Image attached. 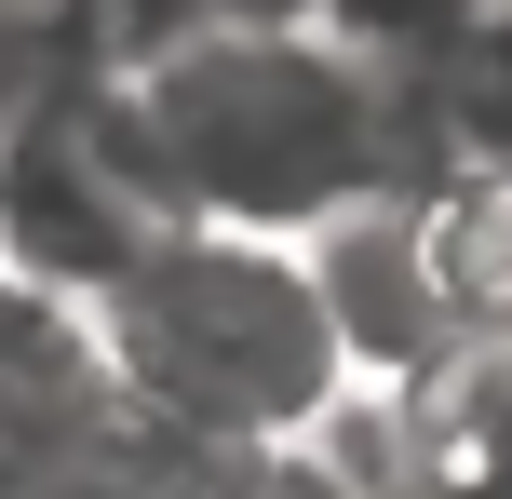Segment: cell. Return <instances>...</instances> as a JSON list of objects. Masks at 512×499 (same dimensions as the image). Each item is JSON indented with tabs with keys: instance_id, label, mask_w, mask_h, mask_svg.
I'll return each instance as SVG.
<instances>
[{
	"instance_id": "1",
	"label": "cell",
	"mask_w": 512,
	"mask_h": 499,
	"mask_svg": "<svg viewBox=\"0 0 512 499\" xmlns=\"http://www.w3.org/2000/svg\"><path fill=\"white\" fill-rule=\"evenodd\" d=\"M81 108H95L108 162L149 189V216H189V230L297 243L310 216H337V203H378V189L445 176L418 81L364 68V54L324 41L310 14L122 54V68L81 81Z\"/></svg>"
},
{
	"instance_id": "2",
	"label": "cell",
	"mask_w": 512,
	"mask_h": 499,
	"mask_svg": "<svg viewBox=\"0 0 512 499\" xmlns=\"http://www.w3.org/2000/svg\"><path fill=\"white\" fill-rule=\"evenodd\" d=\"M81 324H95L108 405L176 432V446L297 459L337 419V392H351V365L324 338V297H310L297 243H270V230H189V216H162Z\"/></svg>"
},
{
	"instance_id": "3",
	"label": "cell",
	"mask_w": 512,
	"mask_h": 499,
	"mask_svg": "<svg viewBox=\"0 0 512 499\" xmlns=\"http://www.w3.org/2000/svg\"><path fill=\"white\" fill-rule=\"evenodd\" d=\"M149 230H162V216H149V189L108 162L81 81H54L41 108H14V135H0V270H14V284L95 311Z\"/></svg>"
},
{
	"instance_id": "4",
	"label": "cell",
	"mask_w": 512,
	"mask_h": 499,
	"mask_svg": "<svg viewBox=\"0 0 512 499\" xmlns=\"http://www.w3.org/2000/svg\"><path fill=\"white\" fill-rule=\"evenodd\" d=\"M297 270H310V297H324V338H337V365H351V392H391V378H418L445 351V311H432V270H418L405 189L310 216Z\"/></svg>"
},
{
	"instance_id": "5",
	"label": "cell",
	"mask_w": 512,
	"mask_h": 499,
	"mask_svg": "<svg viewBox=\"0 0 512 499\" xmlns=\"http://www.w3.org/2000/svg\"><path fill=\"white\" fill-rule=\"evenodd\" d=\"M378 432H391V499H512V324L445 338L418 378H391Z\"/></svg>"
},
{
	"instance_id": "6",
	"label": "cell",
	"mask_w": 512,
	"mask_h": 499,
	"mask_svg": "<svg viewBox=\"0 0 512 499\" xmlns=\"http://www.w3.org/2000/svg\"><path fill=\"white\" fill-rule=\"evenodd\" d=\"M122 419L108 405V365H95V324L68 297L14 284L0 270V459H54V446H95Z\"/></svg>"
},
{
	"instance_id": "7",
	"label": "cell",
	"mask_w": 512,
	"mask_h": 499,
	"mask_svg": "<svg viewBox=\"0 0 512 499\" xmlns=\"http://www.w3.org/2000/svg\"><path fill=\"white\" fill-rule=\"evenodd\" d=\"M405 216H418V270H432L445 338H499L512 324V176L445 162V176L405 189Z\"/></svg>"
},
{
	"instance_id": "8",
	"label": "cell",
	"mask_w": 512,
	"mask_h": 499,
	"mask_svg": "<svg viewBox=\"0 0 512 499\" xmlns=\"http://www.w3.org/2000/svg\"><path fill=\"white\" fill-rule=\"evenodd\" d=\"M418 108H432V149L445 162L512 176V0H486V14L418 68Z\"/></svg>"
},
{
	"instance_id": "9",
	"label": "cell",
	"mask_w": 512,
	"mask_h": 499,
	"mask_svg": "<svg viewBox=\"0 0 512 499\" xmlns=\"http://www.w3.org/2000/svg\"><path fill=\"white\" fill-rule=\"evenodd\" d=\"M95 14L81 0H0V135H14V108H41L54 81H95Z\"/></svg>"
},
{
	"instance_id": "10",
	"label": "cell",
	"mask_w": 512,
	"mask_h": 499,
	"mask_svg": "<svg viewBox=\"0 0 512 499\" xmlns=\"http://www.w3.org/2000/svg\"><path fill=\"white\" fill-rule=\"evenodd\" d=\"M310 27H324V41H351L364 68H391V81H418L432 68L445 41H459L472 14H486V0H297Z\"/></svg>"
},
{
	"instance_id": "11",
	"label": "cell",
	"mask_w": 512,
	"mask_h": 499,
	"mask_svg": "<svg viewBox=\"0 0 512 499\" xmlns=\"http://www.w3.org/2000/svg\"><path fill=\"white\" fill-rule=\"evenodd\" d=\"M243 499H351V486H337V473H324V459H270V473H256Z\"/></svg>"
}]
</instances>
